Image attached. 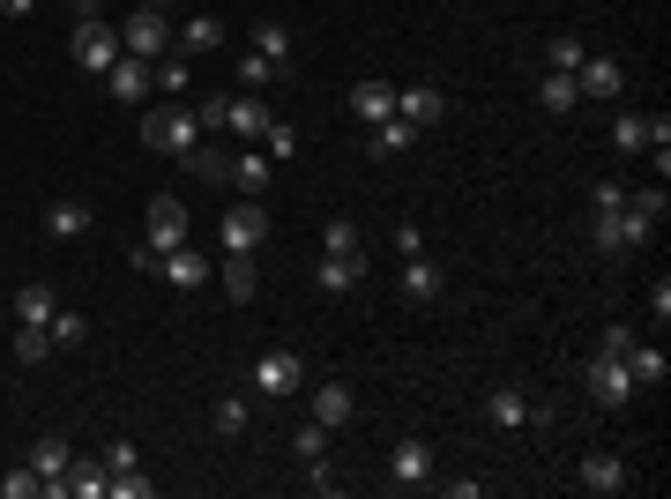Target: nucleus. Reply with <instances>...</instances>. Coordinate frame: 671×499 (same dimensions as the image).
Instances as JSON below:
<instances>
[{
	"mask_svg": "<svg viewBox=\"0 0 671 499\" xmlns=\"http://www.w3.org/2000/svg\"><path fill=\"white\" fill-rule=\"evenodd\" d=\"M157 276H165L172 291H201V283H209V253L172 247V253H157Z\"/></svg>",
	"mask_w": 671,
	"mask_h": 499,
	"instance_id": "13",
	"label": "nucleus"
},
{
	"mask_svg": "<svg viewBox=\"0 0 671 499\" xmlns=\"http://www.w3.org/2000/svg\"><path fill=\"white\" fill-rule=\"evenodd\" d=\"M396 253L411 261V253H425V239H418V224H396Z\"/></svg>",
	"mask_w": 671,
	"mask_h": 499,
	"instance_id": "48",
	"label": "nucleus"
},
{
	"mask_svg": "<svg viewBox=\"0 0 671 499\" xmlns=\"http://www.w3.org/2000/svg\"><path fill=\"white\" fill-rule=\"evenodd\" d=\"M247 402H239V396H217V402H209V432H217V440H239V432H247Z\"/></svg>",
	"mask_w": 671,
	"mask_h": 499,
	"instance_id": "28",
	"label": "nucleus"
},
{
	"mask_svg": "<svg viewBox=\"0 0 671 499\" xmlns=\"http://www.w3.org/2000/svg\"><path fill=\"white\" fill-rule=\"evenodd\" d=\"M620 201H626V187H620V179H596V194H590V209H620Z\"/></svg>",
	"mask_w": 671,
	"mask_h": 499,
	"instance_id": "47",
	"label": "nucleus"
},
{
	"mask_svg": "<svg viewBox=\"0 0 671 499\" xmlns=\"http://www.w3.org/2000/svg\"><path fill=\"white\" fill-rule=\"evenodd\" d=\"M582 492H590V499L626 492V462H620V455H590V462H582Z\"/></svg>",
	"mask_w": 671,
	"mask_h": 499,
	"instance_id": "19",
	"label": "nucleus"
},
{
	"mask_svg": "<svg viewBox=\"0 0 671 499\" xmlns=\"http://www.w3.org/2000/svg\"><path fill=\"white\" fill-rule=\"evenodd\" d=\"M30 8H38V0H0V16H16V23H23Z\"/></svg>",
	"mask_w": 671,
	"mask_h": 499,
	"instance_id": "50",
	"label": "nucleus"
},
{
	"mask_svg": "<svg viewBox=\"0 0 671 499\" xmlns=\"http://www.w3.org/2000/svg\"><path fill=\"white\" fill-rule=\"evenodd\" d=\"M388 485H396V492H425V485H433V448H425V440H396V448H388Z\"/></svg>",
	"mask_w": 671,
	"mask_h": 499,
	"instance_id": "9",
	"label": "nucleus"
},
{
	"mask_svg": "<svg viewBox=\"0 0 671 499\" xmlns=\"http://www.w3.org/2000/svg\"><path fill=\"white\" fill-rule=\"evenodd\" d=\"M0 492H8V499H46V477L23 462V470H8V477H0Z\"/></svg>",
	"mask_w": 671,
	"mask_h": 499,
	"instance_id": "39",
	"label": "nucleus"
},
{
	"mask_svg": "<svg viewBox=\"0 0 671 499\" xmlns=\"http://www.w3.org/2000/svg\"><path fill=\"white\" fill-rule=\"evenodd\" d=\"M75 23H105V0H75Z\"/></svg>",
	"mask_w": 671,
	"mask_h": 499,
	"instance_id": "49",
	"label": "nucleus"
},
{
	"mask_svg": "<svg viewBox=\"0 0 671 499\" xmlns=\"http://www.w3.org/2000/svg\"><path fill=\"white\" fill-rule=\"evenodd\" d=\"M447 112V98L433 90V82H411V90H396V120H411V127H433Z\"/></svg>",
	"mask_w": 671,
	"mask_h": 499,
	"instance_id": "16",
	"label": "nucleus"
},
{
	"mask_svg": "<svg viewBox=\"0 0 671 499\" xmlns=\"http://www.w3.org/2000/svg\"><path fill=\"white\" fill-rule=\"evenodd\" d=\"M68 462H75V448L60 440V432H46V440H30V470L46 477V499H60V492H68Z\"/></svg>",
	"mask_w": 671,
	"mask_h": 499,
	"instance_id": "10",
	"label": "nucleus"
},
{
	"mask_svg": "<svg viewBox=\"0 0 671 499\" xmlns=\"http://www.w3.org/2000/svg\"><path fill=\"white\" fill-rule=\"evenodd\" d=\"M46 336H52V350H75V343H82V336H90V321H82V313H68V306H52Z\"/></svg>",
	"mask_w": 671,
	"mask_h": 499,
	"instance_id": "34",
	"label": "nucleus"
},
{
	"mask_svg": "<svg viewBox=\"0 0 671 499\" xmlns=\"http://www.w3.org/2000/svg\"><path fill=\"white\" fill-rule=\"evenodd\" d=\"M351 112H358V120H396V82H358V90H351Z\"/></svg>",
	"mask_w": 671,
	"mask_h": 499,
	"instance_id": "23",
	"label": "nucleus"
},
{
	"mask_svg": "<svg viewBox=\"0 0 671 499\" xmlns=\"http://www.w3.org/2000/svg\"><path fill=\"white\" fill-rule=\"evenodd\" d=\"M142 142H149L157 157H187V150L201 142V120L187 112V104H157V112L142 120Z\"/></svg>",
	"mask_w": 671,
	"mask_h": 499,
	"instance_id": "1",
	"label": "nucleus"
},
{
	"mask_svg": "<svg viewBox=\"0 0 671 499\" xmlns=\"http://www.w3.org/2000/svg\"><path fill=\"white\" fill-rule=\"evenodd\" d=\"M149 492H157V485H149L142 470H112V492L105 499H149Z\"/></svg>",
	"mask_w": 671,
	"mask_h": 499,
	"instance_id": "42",
	"label": "nucleus"
},
{
	"mask_svg": "<svg viewBox=\"0 0 671 499\" xmlns=\"http://www.w3.org/2000/svg\"><path fill=\"white\" fill-rule=\"evenodd\" d=\"M68 52H75V68H90V76H105V68L120 60V30H112V23H75Z\"/></svg>",
	"mask_w": 671,
	"mask_h": 499,
	"instance_id": "8",
	"label": "nucleus"
},
{
	"mask_svg": "<svg viewBox=\"0 0 671 499\" xmlns=\"http://www.w3.org/2000/svg\"><path fill=\"white\" fill-rule=\"evenodd\" d=\"M262 150H269V164L298 157V127H292V120H269V134H262Z\"/></svg>",
	"mask_w": 671,
	"mask_h": 499,
	"instance_id": "37",
	"label": "nucleus"
},
{
	"mask_svg": "<svg viewBox=\"0 0 671 499\" xmlns=\"http://www.w3.org/2000/svg\"><path fill=\"white\" fill-rule=\"evenodd\" d=\"M574 90H582L590 104H612L626 90V68L620 60H582V68H574Z\"/></svg>",
	"mask_w": 671,
	"mask_h": 499,
	"instance_id": "12",
	"label": "nucleus"
},
{
	"mask_svg": "<svg viewBox=\"0 0 671 499\" xmlns=\"http://www.w3.org/2000/svg\"><path fill=\"white\" fill-rule=\"evenodd\" d=\"M626 201H634L642 217H657V224H664V209H671V194H664V187H642V194H626Z\"/></svg>",
	"mask_w": 671,
	"mask_h": 499,
	"instance_id": "44",
	"label": "nucleus"
},
{
	"mask_svg": "<svg viewBox=\"0 0 671 499\" xmlns=\"http://www.w3.org/2000/svg\"><path fill=\"white\" fill-rule=\"evenodd\" d=\"M269 104L254 98V90H231V112H224V127H231V134H239V142H262V134H269Z\"/></svg>",
	"mask_w": 671,
	"mask_h": 499,
	"instance_id": "15",
	"label": "nucleus"
},
{
	"mask_svg": "<svg viewBox=\"0 0 671 499\" xmlns=\"http://www.w3.org/2000/svg\"><path fill=\"white\" fill-rule=\"evenodd\" d=\"M142 8H165V16H172V0H142Z\"/></svg>",
	"mask_w": 671,
	"mask_h": 499,
	"instance_id": "51",
	"label": "nucleus"
},
{
	"mask_svg": "<svg viewBox=\"0 0 671 499\" xmlns=\"http://www.w3.org/2000/svg\"><path fill=\"white\" fill-rule=\"evenodd\" d=\"M254 388L276 396V402H292L298 388H306V358H292V350H262V358H254Z\"/></svg>",
	"mask_w": 671,
	"mask_h": 499,
	"instance_id": "6",
	"label": "nucleus"
},
{
	"mask_svg": "<svg viewBox=\"0 0 671 499\" xmlns=\"http://www.w3.org/2000/svg\"><path fill=\"white\" fill-rule=\"evenodd\" d=\"M254 52H262V60H276V68H292V23L262 16V23H254Z\"/></svg>",
	"mask_w": 671,
	"mask_h": 499,
	"instance_id": "25",
	"label": "nucleus"
},
{
	"mask_svg": "<svg viewBox=\"0 0 671 499\" xmlns=\"http://www.w3.org/2000/svg\"><path fill=\"white\" fill-rule=\"evenodd\" d=\"M231 179H239V194L262 201V187H269V150H262V142H254V150H239V157H231Z\"/></svg>",
	"mask_w": 671,
	"mask_h": 499,
	"instance_id": "26",
	"label": "nucleus"
},
{
	"mask_svg": "<svg viewBox=\"0 0 671 499\" xmlns=\"http://www.w3.org/2000/svg\"><path fill=\"white\" fill-rule=\"evenodd\" d=\"M306 418L328 425V432L358 425V388H351V380H314V396H306Z\"/></svg>",
	"mask_w": 671,
	"mask_h": 499,
	"instance_id": "5",
	"label": "nucleus"
},
{
	"mask_svg": "<svg viewBox=\"0 0 671 499\" xmlns=\"http://www.w3.org/2000/svg\"><path fill=\"white\" fill-rule=\"evenodd\" d=\"M626 209V201H620ZM620 209H590V239H596V253H604V261H620V253H634L626 247V217Z\"/></svg>",
	"mask_w": 671,
	"mask_h": 499,
	"instance_id": "20",
	"label": "nucleus"
},
{
	"mask_svg": "<svg viewBox=\"0 0 671 499\" xmlns=\"http://www.w3.org/2000/svg\"><path fill=\"white\" fill-rule=\"evenodd\" d=\"M52 306H60V299H52V283H23V291H16V321H38V328H46Z\"/></svg>",
	"mask_w": 671,
	"mask_h": 499,
	"instance_id": "31",
	"label": "nucleus"
},
{
	"mask_svg": "<svg viewBox=\"0 0 671 499\" xmlns=\"http://www.w3.org/2000/svg\"><path fill=\"white\" fill-rule=\"evenodd\" d=\"M284 76V68H276V60H262V52H247V60H239V90H262V82H276Z\"/></svg>",
	"mask_w": 671,
	"mask_h": 499,
	"instance_id": "40",
	"label": "nucleus"
},
{
	"mask_svg": "<svg viewBox=\"0 0 671 499\" xmlns=\"http://www.w3.org/2000/svg\"><path fill=\"white\" fill-rule=\"evenodd\" d=\"M120 52H135V60H165L172 52V16L165 8H135L120 23Z\"/></svg>",
	"mask_w": 671,
	"mask_h": 499,
	"instance_id": "2",
	"label": "nucleus"
},
{
	"mask_svg": "<svg viewBox=\"0 0 671 499\" xmlns=\"http://www.w3.org/2000/svg\"><path fill=\"white\" fill-rule=\"evenodd\" d=\"M68 492H75V499H105V492H112L105 455H75V462H68Z\"/></svg>",
	"mask_w": 671,
	"mask_h": 499,
	"instance_id": "21",
	"label": "nucleus"
},
{
	"mask_svg": "<svg viewBox=\"0 0 671 499\" xmlns=\"http://www.w3.org/2000/svg\"><path fill=\"white\" fill-rule=\"evenodd\" d=\"M306 485H314L322 499H336V492H344V470H336V462L322 455V462H306Z\"/></svg>",
	"mask_w": 671,
	"mask_h": 499,
	"instance_id": "41",
	"label": "nucleus"
},
{
	"mask_svg": "<svg viewBox=\"0 0 671 499\" xmlns=\"http://www.w3.org/2000/svg\"><path fill=\"white\" fill-rule=\"evenodd\" d=\"M224 46V16H209V8H201V16H187V23H179V38H172V52H187V60H195V52H217Z\"/></svg>",
	"mask_w": 671,
	"mask_h": 499,
	"instance_id": "17",
	"label": "nucleus"
},
{
	"mask_svg": "<svg viewBox=\"0 0 671 499\" xmlns=\"http://www.w3.org/2000/svg\"><path fill=\"white\" fill-rule=\"evenodd\" d=\"M530 418H537V402L522 396L515 380H500L493 396H485V425H500V432H515V425H530Z\"/></svg>",
	"mask_w": 671,
	"mask_h": 499,
	"instance_id": "14",
	"label": "nucleus"
},
{
	"mask_svg": "<svg viewBox=\"0 0 671 499\" xmlns=\"http://www.w3.org/2000/svg\"><path fill=\"white\" fill-rule=\"evenodd\" d=\"M224 299L231 306L254 299V253H224Z\"/></svg>",
	"mask_w": 671,
	"mask_h": 499,
	"instance_id": "29",
	"label": "nucleus"
},
{
	"mask_svg": "<svg viewBox=\"0 0 671 499\" xmlns=\"http://www.w3.org/2000/svg\"><path fill=\"white\" fill-rule=\"evenodd\" d=\"M292 455H298V462H322V455H328V425L306 418V425L292 432Z\"/></svg>",
	"mask_w": 671,
	"mask_h": 499,
	"instance_id": "36",
	"label": "nucleus"
},
{
	"mask_svg": "<svg viewBox=\"0 0 671 499\" xmlns=\"http://www.w3.org/2000/svg\"><path fill=\"white\" fill-rule=\"evenodd\" d=\"M16 358H23V366H46V358H52V336L38 321H16Z\"/></svg>",
	"mask_w": 671,
	"mask_h": 499,
	"instance_id": "35",
	"label": "nucleus"
},
{
	"mask_svg": "<svg viewBox=\"0 0 671 499\" xmlns=\"http://www.w3.org/2000/svg\"><path fill=\"white\" fill-rule=\"evenodd\" d=\"M582 60H590V52H582V38H574V30H560V38L545 46V68H552V76H574Z\"/></svg>",
	"mask_w": 671,
	"mask_h": 499,
	"instance_id": "33",
	"label": "nucleus"
},
{
	"mask_svg": "<svg viewBox=\"0 0 671 499\" xmlns=\"http://www.w3.org/2000/svg\"><path fill=\"white\" fill-rule=\"evenodd\" d=\"M46 231H52V239H82V231H90V201H52Z\"/></svg>",
	"mask_w": 671,
	"mask_h": 499,
	"instance_id": "27",
	"label": "nucleus"
},
{
	"mask_svg": "<svg viewBox=\"0 0 671 499\" xmlns=\"http://www.w3.org/2000/svg\"><path fill=\"white\" fill-rule=\"evenodd\" d=\"M596 350H604V358H626V350H634V328H626V321H612V328H604V343H596Z\"/></svg>",
	"mask_w": 671,
	"mask_h": 499,
	"instance_id": "45",
	"label": "nucleus"
},
{
	"mask_svg": "<svg viewBox=\"0 0 671 499\" xmlns=\"http://www.w3.org/2000/svg\"><path fill=\"white\" fill-rule=\"evenodd\" d=\"M537 104H545V112H574V104H582V90H574V76H537Z\"/></svg>",
	"mask_w": 671,
	"mask_h": 499,
	"instance_id": "30",
	"label": "nucleus"
},
{
	"mask_svg": "<svg viewBox=\"0 0 671 499\" xmlns=\"http://www.w3.org/2000/svg\"><path fill=\"white\" fill-rule=\"evenodd\" d=\"M142 239H149L157 253L187 247V201H179V194H149V209H142Z\"/></svg>",
	"mask_w": 671,
	"mask_h": 499,
	"instance_id": "4",
	"label": "nucleus"
},
{
	"mask_svg": "<svg viewBox=\"0 0 671 499\" xmlns=\"http://www.w3.org/2000/svg\"><path fill=\"white\" fill-rule=\"evenodd\" d=\"M322 291H358L366 283V253H322Z\"/></svg>",
	"mask_w": 671,
	"mask_h": 499,
	"instance_id": "22",
	"label": "nucleus"
},
{
	"mask_svg": "<svg viewBox=\"0 0 671 499\" xmlns=\"http://www.w3.org/2000/svg\"><path fill=\"white\" fill-rule=\"evenodd\" d=\"M224 112H231V90H209V98L195 104V120H201V127H224Z\"/></svg>",
	"mask_w": 671,
	"mask_h": 499,
	"instance_id": "43",
	"label": "nucleus"
},
{
	"mask_svg": "<svg viewBox=\"0 0 671 499\" xmlns=\"http://www.w3.org/2000/svg\"><path fill=\"white\" fill-rule=\"evenodd\" d=\"M322 253H358V224H351V217H328L322 224Z\"/></svg>",
	"mask_w": 671,
	"mask_h": 499,
	"instance_id": "38",
	"label": "nucleus"
},
{
	"mask_svg": "<svg viewBox=\"0 0 671 499\" xmlns=\"http://www.w3.org/2000/svg\"><path fill=\"white\" fill-rule=\"evenodd\" d=\"M135 462H142V455H135V440H112V448H105V470H135Z\"/></svg>",
	"mask_w": 671,
	"mask_h": 499,
	"instance_id": "46",
	"label": "nucleus"
},
{
	"mask_svg": "<svg viewBox=\"0 0 671 499\" xmlns=\"http://www.w3.org/2000/svg\"><path fill=\"white\" fill-rule=\"evenodd\" d=\"M634 396H642V388H634V373H626V358H604V350H596V366H590V402H596V410H626Z\"/></svg>",
	"mask_w": 671,
	"mask_h": 499,
	"instance_id": "7",
	"label": "nucleus"
},
{
	"mask_svg": "<svg viewBox=\"0 0 671 499\" xmlns=\"http://www.w3.org/2000/svg\"><path fill=\"white\" fill-rule=\"evenodd\" d=\"M411 142H418V127H411V120H381V127H373V157H403Z\"/></svg>",
	"mask_w": 671,
	"mask_h": 499,
	"instance_id": "32",
	"label": "nucleus"
},
{
	"mask_svg": "<svg viewBox=\"0 0 671 499\" xmlns=\"http://www.w3.org/2000/svg\"><path fill=\"white\" fill-rule=\"evenodd\" d=\"M441 283H447L441 261H425V253L403 261V299H411V306H433V299H441Z\"/></svg>",
	"mask_w": 671,
	"mask_h": 499,
	"instance_id": "18",
	"label": "nucleus"
},
{
	"mask_svg": "<svg viewBox=\"0 0 671 499\" xmlns=\"http://www.w3.org/2000/svg\"><path fill=\"white\" fill-rule=\"evenodd\" d=\"M217 239H224V253H254L262 239H269V209L254 194H239L231 209H224V224H217Z\"/></svg>",
	"mask_w": 671,
	"mask_h": 499,
	"instance_id": "3",
	"label": "nucleus"
},
{
	"mask_svg": "<svg viewBox=\"0 0 671 499\" xmlns=\"http://www.w3.org/2000/svg\"><path fill=\"white\" fill-rule=\"evenodd\" d=\"M626 373H634V388H664L671 358H664L657 343H642V336H634V350H626Z\"/></svg>",
	"mask_w": 671,
	"mask_h": 499,
	"instance_id": "24",
	"label": "nucleus"
},
{
	"mask_svg": "<svg viewBox=\"0 0 671 499\" xmlns=\"http://www.w3.org/2000/svg\"><path fill=\"white\" fill-rule=\"evenodd\" d=\"M105 90H112V104H142L157 82H149V60H135V52H120L112 68H105Z\"/></svg>",
	"mask_w": 671,
	"mask_h": 499,
	"instance_id": "11",
	"label": "nucleus"
}]
</instances>
